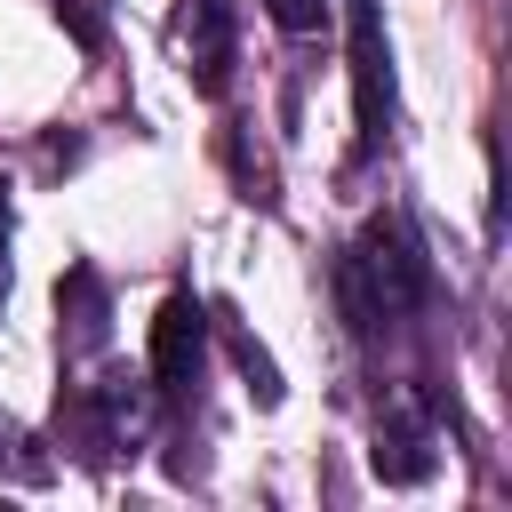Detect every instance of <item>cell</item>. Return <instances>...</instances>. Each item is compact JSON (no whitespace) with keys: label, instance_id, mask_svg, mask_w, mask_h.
<instances>
[{"label":"cell","instance_id":"obj_8","mask_svg":"<svg viewBox=\"0 0 512 512\" xmlns=\"http://www.w3.org/2000/svg\"><path fill=\"white\" fill-rule=\"evenodd\" d=\"M264 8L280 32H320V16H328V0H264Z\"/></svg>","mask_w":512,"mask_h":512},{"label":"cell","instance_id":"obj_9","mask_svg":"<svg viewBox=\"0 0 512 512\" xmlns=\"http://www.w3.org/2000/svg\"><path fill=\"white\" fill-rule=\"evenodd\" d=\"M0 240H8V184H0Z\"/></svg>","mask_w":512,"mask_h":512},{"label":"cell","instance_id":"obj_3","mask_svg":"<svg viewBox=\"0 0 512 512\" xmlns=\"http://www.w3.org/2000/svg\"><path fill=\"white\" fill-rule=\"evenodd\" d=\"M200 360H208V304L176 288L160 304V320H152V376H160V392H192Z\"/></svg>","mask_w":512,"mask_h":512},{"label":"cell","instance_id":"obj_2","mask_svg":"<svg viewBox=\"0 0 512 512\" xmlns=\"http://www.w3.org/2000/svg\"><path fill=\"white\" fill-rule=\"evenodd\" d=\"M344 16H352V112H360V144H384V128H392L384 24H376V0H344Z\"/></svg>","mask_w":512,"mask_h":512},{"label":"cell","instance_id":"obj_10","mask_svg":"<svg viewBox=\"0 0 512 512\" xmlns=\"http://www.w3.org/2000/svg\"><path fill=\"white\" fill-rule=\"evenodd\" d=\"M0 296H8V264H0Z\"/></svg>","mask_w":512,"mask_h":512},{"label":"cell","instance_id":"obj_5","mask_svg":"<svg viewBox=\"0 0 512 512\" xmlns=\"http://www.w3.org/2000/svg\"><path fill=\"white\" fill-rule=\"evenodd\" d=\"M424 440H432V432H424L416 400L400 392L392 416L376 424V472H384V480H424V472H432V448H424Z\"/></svg>","mask_w":512,"mask_h":512},{"label":"cell","instance_id":"obj_1","mask_svg":"<svg viewBox=\"0 0 512 512\" xmlns=\"http://www.w3.org/2000/svg\"><path fill=\"white\" fill-rule=\"evenodd\" d=\"M424 288H432V272H424V256H416V240H408L400 216L360 224V240L336 256V304H344V320H352L360 336L408 320V312L424 304Z\"/></svg>","mask_w":512,"mask_h":512},{"label":"cell","instance_id":"obj_6","mask_svg":"<svg viewBox=\"0 0 512 512\" xmlns=\"http://www.w3.org/2000/svg\"><path fill=\"white\" fill-rule=\"evenodd\" d=\"M56 312H64V344H72V352H96V344H104V328H112L104 280H96L88 264H72V272H64V288H56Z\"/></svg>","mask_w":512,"mask_h":512},{"label":"cell","instance_id":"obj_7","mask_svg":"<svg viewBox=\"0 0 512 512\" xmlns=\"http://www.w3.org/2000/svg\"><path fill=\"white\" fill-rule=\"evenodd\" d=\"M88 416H96L104 448L136 440V432H144V384H128V376H104V384H88Z\"/></svg>","mask_w":512,"mask_h":512},{"label":"cell","instance_id":"obj_4","mask_svg":"<svg viewBox=\"0 0 512 512\" xmlns=\"http://www.w3.org/2000/svg\"><path fill=\"white\" fill-rule=\"evenodd\" d=\"M184 56L200 88H224L232 64V0H184Z\"/></svg>","mask_w":512,"mask_h":512}]
</instances>
